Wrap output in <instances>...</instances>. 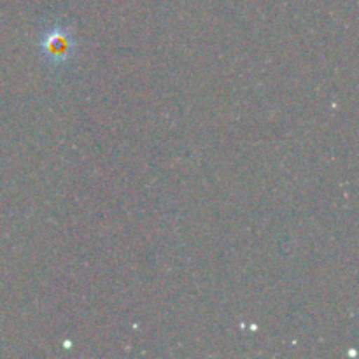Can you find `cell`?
<instances>
[{
	"mask_svg": "<svg viewBox=\"0 0 359 359\" xmlns=\"http://www.w3.org/2000/svg\"><path fill=\"white\" fill-rule=\"evenodd\" d=\"M41 49L49 62H65L74 49V39L69 30L55 27L41 39Z\"/></svg>",
	"mask_w": 359,
	"mask_h": 359,
	"instance_id": "obj_1",
	"label": "cell"
}]
</instances>
